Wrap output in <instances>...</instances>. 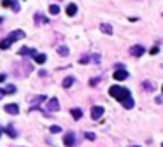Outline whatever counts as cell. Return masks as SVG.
<instances>
[{
  "label": "cell",
  "instance_id": "7a4b0ae2",
  "mask_svg": "<svg viewBox=\"0 0 163 147\" xmlns=\"http://www.w3.org/2000/svg\"><path fill=\"white\" fill-rule=\"evenodd\" d=\"M104 116V107H100V105H95V107H91V119H100Z\"/></svg>",
  "mask_w": 163,
  "mask_h": 147
},
{
  "label": "cell",
  "instance_id": "ba28073f",
  "mask_svg": "<svg viewBox=\"0 0 163 147\" xmlns=\"http://www.w3.org/2000/svg\"><path fill=\"white\" fill-rule=\"evenodd\" d=\"M12 42H14V40H12V39L9 37V35H7V37H5L4 40H0V49H2V51H5V49H9Z\"/></svg>",
  "mask_w": 163,
  "mask_h": 147
},
{
  "label": "cell",
  "instance_id": "30bf717a",
  "mask_svg": "<svg viewBox=\"0 0 163 147\" xmlns=\"http://www.w3.org/2000/svg\"><path fill=\"white\" fill-rule=\"evenodd\" d=\"M144 51H146V49H144L142 46H134V47L130 49V53L134 54V56H142Z\"/></svg>",
  "mask_w": 163,
  "mask_h": 147
},
{
  "label": "cell",
  "instance_id": "603a6c76",
  "mask_svg": "<svg viewBox=\"0 0 163 147\" xmlns=\"http://www.w3.org/2000/svg\"><path fill=\"white\" fill-rule=\"evenodd\" d=\"M49 131H51V133H60V131H61V128L56 126V124H53V126L49 128Z\"/></svg>",
  "mask_w": 163,
  "mask_h": 147
},
{
  "label": "cell",
  "instance_id": "4316f807",
  "mask_svg": "<svg viewBox=\"0 0 163 147\" xmlns=\"http://www.w3.org/2000/svg\"><path fill=\"white\" fill-rule=\"evenodd\" d=\"M5 81V74H0V82H4Z\"/></svg>",
  "mask_w": 163,
  "mask_h": 147
},
{
  "label": "cell",
  "instance_id": "cb8c5ba5",
  "mask_svg": "<svg viewBox=\"0 0 163 147\" xmlns=\"http://www.w3.org/2000/svg\"><path fill=\"white\" fill-rule=\"evenodd\" d=\"M86 138H88V140H95V135H93V133H86Z\"/></svg>",
  "mask_w": 163,
  "mask_h": 147
},
{
  "label": "cell",
  "instance_id": "ffe728a7",
  "mask_svg": "<svg viewBox=\"0 0 163 147\" xmlns=\"http://www.w3.org/2000/svg\"><path fill=\"white\" fill-rule=\"evenodd\" d=\"M4 91H5V95H12V93H16V86H14V84H9Z\"/></svg>",
  "mask_w": 163,
  "mask_h": 147
},
{
  "label": "cell",
  "instance_id": "4dcf8cb0",
  "mask_svg": "<svg viewBox=\"0 0 163 147\" xmlns=\"http://www.w3.org/2000/svg\"><path fill=\"white\" fill-rule=\"evenodd\" d=\"M161 147H163V144H161Z\"/></svg>",
  "mask_w": 163,
  "mask_h": 147
},
{
  "label": "cell",
  "instance_id": "484cf974",
  "mask_svg": "<svg viewBox=\"0 0 163 147\" xmlns=\"http://www.w3.org/2000/svg\"><path fill=\"white\" fill-rule=\"evenodd\" d=\"M158 51H160V49H158V46H154V47L151 49V51H149V53H151V54H156V53H158Z\"/></svg>",
  "mask_w": 163,
  "mask_h": 147
},
{
  "label": "cell",
  "instance_id": "f1b7e54d",
  "mask_svg": "<svg viewBox=\"0 0 163 147\" xmlns=\"http://www.w3.org/2000/svg\"><path fill=\"white\" fill-rule=\"evenodd\" d=\"M0 137H2V130H0Z\"/></svg>",
  "mask_w": 163,
  "mask_h": 147
},
{
  "label": "cell",
  "instance_id": "f546056e",
  "mask_svg": "<svg viewBox=\"0 0 163 147\" xmlns=\"http://www.w3.org/2000/svg\"><path fill=\"white\" fill-rule=\"evenodd\" d=\"M161 91H163V86H161Z\"/></svg>",
  "mask_w": 163,
  "mask_h": 147
},
{
  "label": "cell",
  "instance_id": "ac0fdd59",
  "mask_svg": "<svg viewBox=\"0 0 163 147\" xmlns=\"http://www.w3.org/2000/svg\"><path fill=\"white\" fill-rule=\"evenodd\" d=\"M5 131L9 133V137H11V138H16V137H18V133H16V130H14L12 126H11V124H9L7 128H5Z\"/></svg>",
  "mask_w": 163,
  "mask_h": 147
},
{
  "label": "cell",
  "instance_id": "5b68a950",
  "mask_svg": "<svg viewBox=\"0 0 163 147\" xmlns=\"http://www.w3.org/2000/svg\"><path fill=\"white\" fill-rule=\"evenodd\" d=\"M114 79H116V81H125V79H128V72L125 69H118L114 72Z\"/></svg>",
  "mask_w": 163,
  "mask_h": 147
},
{
  "label": "cell",
  "instance_id": "277c9868",
  "mask_svg": "<svg viewBox=\"0 0 163 147\" xmlns=\"http://www.w3.org/2000/svg\"><path fill=\"white\" fill-rule=\"evenodd\" d=\"M63 144L67 147H74L75 145V135L74 133H67V135L63 137Z\"/></svg>",
  "mask_w": 163,
  "mask_h": 147
},
{
  "label": "cell",
  "instance_id": "2e32d148",
  "mask_svg": "<svg viewBox=\"0 0 163 147\" xmlns=\"http://www.w3.org/2000/svg\"><path fill=\"white\" fill-rule=\"evenodd\" d=\"M123 107H125V109H134V107H135L134 98H132V96H130V98H126V100L123 102Z\"/></svg>",
  "mask_w": 163,
  "mask_h": 147
},
{
  "label": "cell",
  "instance_id": "8992f818",
  "mask_svg": "<svg viewBox=\"0 0 163 147\" xmlns=\"http://www.w3.org/2000/svg\"><path fill=\"white\" fill-rule=\"evenodd\" d=\"M5 112L16 116V114H20V107H18L16 103H7V105H5Z\"/></svg>",
  "mask_w": 163,
  "mask_h": 147
},
{
  "label": "cell",
  "instance_id": "8fae6325",
  "mask_svg": "<svg viewBox=\"0 0 163 147\" xmlns=\"http://www.w3.org/2000/svg\"><path fill=\"white\" fill-rule=\"evenodd\" d=\"M34 60H35V63L42 65V63H46V60H48V56H46L44 53H37V54L34 56Z\"/></svg>",
  "mask_w": 163,
  "mask_h": 147
},
{
  "label": "cell",
  "instance_id": "d4e9b609",
  "mask_svg": "<svg viewBox=\"0 0 163 147\" xmlns=\"http://www.w3.org/2000/svg\"><path fill=\"white\" fill-rule=\"evenodd\" d=\"M98 82V77H95V79H91V81H89V86H95V84Z\"/></svg>",
  "mask_w": 163,
  "mask_h": 147
},
{
  "label": "cell",
  "instance_id": "4fadbf2b",
  "mask_svg": "<svg viewBox=\"0 0 163 147\" xmlns=\"http://www.w3.org/2000/svg\"><path fill=\"white\" fill-rule=\"evenodd\" d=\"M72 84H74V77H72V75H69V77H65V79H63L61 86H63L65 89H69L70 86H72Z\"/></svg>",
  "mask_w": 163,
  "mask_h": 147
},
{
  "label": "cell",
  "instance_id": "e0dca14e",
  "mask_svg": "<svg viewBox=\"0 0 163 147\" xmlns=\"http://www.w3.org/2000/svg\"><path fill=\"white\" fill-rule=\"evenodd\" d=\"M35 21H37L39 24H44V23H48V18H46V16H42L40 12H37V14H35Z\"/></svg>",
  "mask_w": 163,
  "mask_h": 147
},
{
  "label": "cell",
  "instance_id": "1f68e13d",
  "mask_svg": "<svg viewBox=\"0 0 163 147\" xmlns=\"http://www.w3.org/2000/svg\"><path fill=\"white\" fill-rule=\"evenodd\" d=\"M135 147H138V145H135Z\"/></svg>",
  "mask_w": 163,
  "mask_h": 147
},
{
  "label": "cell",
  "instance_id": "83f0119b",
  "mask_svg": "<svg viewBox=\"0 0 163 147\" xmlns=\"http://www.w3.org/2000/svg\"><path fill=\"white\" fill-rule=\"evenodd\" d=\"M4 95H5V91H4V89H0V100L4 98Z\"/></svg>",
  "mask_w": 163,
  "mask_h": 147
},
{
  "label": "cell",
  "instance_id": "7402d4cb",
  "mask_svg": "<svg viewBox=\"0 0 163 147\" xmlns=\"http://www.w3.org/2000/svg\"><path fill=\"white\" fill-rule=\"evenodd\" d=\"M58 54L60 56H67V54H69V49L65 47V46H61V47H58Z\"/></svg>",
  "mask_w": 163,
  "mask_h": 147
},
{
  "label": "cell",
  "instance_id": "5bb4252c",
  "mask_svg": "<svg viewBox=\"0 0 163 147\" xmlns=\"http://www.w3.org/2000/svg\"><path fill=\"white\" fill-rule=\"evenodd\" d=\"M67 14L69 16H75L77 14V5L75 4H69L67 5Z\"/></svg>",
  "mask_w": 163,
  "mask_h": 147
},
{
  "label": "cell",
  "instance_id": "3957f363",
  "mask_svg": "<svg viewBox=\"0 0 163 147\" xmlns=\"http://www.w3.org/2000/svg\"><path fill=\"white\" fill-rule=\"evenodd\" d=\"M48 112H54V110H58L60 109V102H58V98H51L49 102H48Z\"/></svg>",
  "mask_w": 163,
  "mask_h": 147
},
{
  "label": "cell",
  "instance_id": "44dd1931",
  "mask_svg": "<svg viewBox=\"0 0 163 147\" xmlns=\"http://www.w3.org/2000/svg\"><path fill=\"white\" fill-rule=\"evenodd\" d=\"M49 12H51V14H58V12H60V7L56 4H51L49 5Z\"/></svg>",
  "mask_w": 163,
  "mask_h": 147
},
{
  "label": "cell",
  "instance_id": "7c38bea8",
  "mask_svg": "<svg viewBox=\"0 0 163 147\" xmlns=\"http://www.w3.org/2000/svg\"><path fill=\"white\" fill-rule=\"evenodd\" d=\"M2 5L4 7H12V11H20V2H2Z\"/></svg>",
  "mask_w": 163,
  "mask_h": 147
},
{
  "label": "cell",
  "instance_id": "52a82bcc",
  "mask_svg": "<svg viewBox=\"0 0 163 147\" xmlns=\"http://www.w3.org/2000/svg\"><path fill=\"white\" fill-rule=\"evenodd\" d=\"M18 53H20L21 56H35V54H37V51H35V49H32V47H21Z\"/></svg>",
  "mask_w": 163,
  "mask_h": 147
},
{
  "label": "cell",
  "instance_id": "d6986e66",
  "mask_svg": "<svg viewBox=\"0 0 163 147\" xmlns=\"http://www.w3.org/2000/svg\"><path fill=\"white\" fill-rule=\"evenodd\" d=\"M100 30H102L104 33H109V35L112 33V28H111V24H107V23H105V24H102V26H100Z\"/></svg>",
  "mask_w": 163,
  "mask_h": 147
},
{
  "label": "cell",
  "instance_id": "6da1fadb",
  "mask_svg": "<svg viewBox=\"0 0 163 147\" xmlns=\"http://www.w3.org/2000/svg\"><path fill=\"white\" fill-rule=\"evenodd\" d=\"M109 95H111L112 98H116V100H119L121 103H123L126 98L132 96L128 89H126V88H121V86H111V88H109Z\"/></svg>",
  "mask_w": 163,
  "mask_h": 147
},
{
  "label": "cell",
  "instance_id": "9a60e30c",
  "mask_svg": "<svg viewBox=\"0 0 163 147\" xmlns=\"http://www.w3.org/2000/svg\"><path fill=\"white\" fill-rule=\"evenodd\" d=\"M70 112H72V118H74L75 121H77V119H81V118H83V110H81V109H77V107H75V109H72Z\"/></svg>",
  "mask_w": 163,
  "mask_h": 147
},
{
  "label": "cell",
  "instance_id": "9c48e42d",
  "mask_svg": "<svg viewBox=\"0 0 163 147\" xmlns=\"http://www.w3.org/2000/svg\"><path fill=\"white\" fill-rule=\"evenodd\" d=\"M9 37L12 40H20V39L25 37V32H23V30H14V32H11V33H9Z\"/></svg>",
  "mask_w": 163,
  "mask_h": 147
}]
</instances>
